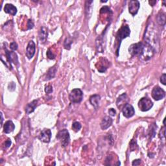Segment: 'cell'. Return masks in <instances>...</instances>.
<instances>
[{
	"instance_id": "cell-1",
	"label": "cell",
	"mask_w": 166,
	"mask_h": 166,
	"mask_svg": "<svg viewBox=\"0 0 166 166\" xmlns=\"http://www.w3.org/2000/svg\"><path fill=\"white\" fill-rule=\"evenodd\" d=\"M144 41L145 43L151 45L155 50L157 47L158 35L154 24L152 22L149 23L147 29H146L144 35Z\"/></svg>"
},
{
	"instance_id": "cell-2",
	"label": "cell",
	"mask_w": 166,
	"mask_h": 166,
	"mask_svg": "<svg viewBox=\"0 0 166 166\" xmlns=\"http://www.w3.org/2000/svg\"><path fill=\"white\" fill-rule=\"evenodd\" d=\"M155 52V50L151 45L144 42V46H143L142 53L139 56V59H141L143 61H147L150 60L153 57Z\"/></svg>"
},
{
	"instance_id": "cell-3",
	"label": "cell",
	"mask_w": 166,
	"mask_h": 166,
	"mask_svg": "<svg viewBox=\"0 0 166 166\" xmlns=\"http://www.w3.org/2000/svg\"><path fill=\"white\" fill-rule=\"evenodd\" d=\"M130 34H131V29H130L128 25H123L119 29V31H118V33H117V35H116L117 42H118V50H117V51H116L117 55H118L119 48L120 44H121V41L123 40V39L128 37L130 35Z\"/></svg>"
},
{
	"instance_id": "cell-4",
	"label": "cell",
	"mask_w": 166,
	"mask_h": 166,
	"mask_svg": "<svg viewBox=\"0 0 166 166\" xmlns=\"http://www.w3.org/2000/svg\"><path fill=\"white\" fill-rule=\"evenodd\" d=\"M56 137L58 140H60L63 147H66V146L69 144L70 140V134L66 129H63L58 132Z\"/></svg>"
},
{
	"instance_id": "cell-5",
	"label": "cell",
	"mask_w": 166,
	"mask_h": 166,
	"mask_svg": "<svg viewBox=\"0 0 166 166\" xmlns=\"http://www.w3.org/2000/svg\"><path fill=\"white\" fill-rule=\"evenodd\" d=\"M152 106H153V103L151 100L147 97H143L138 102V107L142 112L148 111L152 108Z\"/></svg>"
},
{
	"instance_id": "cell-6",
	"label": "cell",
	"mask_w": 166,
	"mask_h": 166,
	"mask_svg": "<svg viewBox=\"0 0 166 166\" xmlns=\"http://www.w3.org/2000/svg\"><path fill=\"white\" fill-rule=\"evenodd\" d=\"M83 93L80 89H73L70 94V99L72 103H79L83 100Z\"/></svg>"
},
{
	"instance_id": "cell-7",
	"label": "cell",
	"mask_w": 166,
	"mask_h": 166,
	"mask_svg": "<svg viewBox=\"0 0 166 166\" xmlns=\"http://www.w3.org/2000/svg\"><path fill=\"white\" fill-rule=\"evenodd\" d=\"M143 46H144V43H143V42H139V43L132 44L129 48V53L131 54L132 56L139 57L142 53Z\"/></svg>"
},
{
	"instance_id": "cell-8",
	"label": "cell",
	"mask_w": 166,
	"mask_h": 166,
	"mask_svg": "<svg viewBox=\"0 0 166 166\" xmlns=\"http://www.w3.org/2000/svg\"><path fill=\"white\" fill-rule=\"evenodd\" d=\"M165 96V91L162 89L159 86H155L152 91V97L155 100L159 101L162 99H164V97Z\"/></svg>"
},
{
	"instance_id": "cell-9",
	"label": "cell",
	"mask_w": 166,
	"mask_h": 166,
	"mask_svg": "<svg viewBox=\"0 0 166 166\" xmlns=\"http://www.w3.org/2000/svg\"><path fill=\"white\" fill-rule=\"evenodd\" d=\"M122 112L123 116L126 118H131V117L134 116L135 114L134 109L133 108V106L128 103H126L124 106H123Z\"/></svg>"
},
{
	"instance_id": "cell-10",
	"label": "cell",
	"mask_w": 166,
	"mask_h": 166,
	"mask_svg": "<svg viewBox=\"0 0 166 166\" xmlns=\"http://www.w3.org/2000/svg\"><path fill=\"white\" fill-rule=\"evenodd\" d=\"M35 51L36 45L34 42L32 40L29 41L27 46V49H26V56H27L29 59H31L33 57L35 53Z\"/></svg>"
},
{
	"instance_id": "cell-11",
	"label": "cell",
	"mask_w": 166,
	"mask_h": 166,
	"mask_svg": "<svg viewBox=\"0 0 166 166\" xmlns=\"http://www.w3.org/2000/svg\"><path fill=\"white\" fill-rule=\"evenodd\" d=\"M51 137V132L50 129H44L42 131L40 135L38 136V138L40 140L44 143H49L50 142Z\"/></svg>"
},
{
	"instance_id": "cell-12",
	"label": "cell",
	"mask_w": 166,
	"mask_h": 166,
	"mask_svg": "<svg viewBox=\"0 0 166 166\" xmlns=\"http://www.w3.org/2000/svg\"><path fill=\"white\" fill-rule=\"evenodd\" d=\"M139 9V3L136 0L131 1L129 3V11L132 16H135L138 12Z\"/></svg>"
},
{
	"instance_id": "cell-13",
	"label": "cell",
	"mask_w": 166,
	"mask_h": 166,
	"mask_svg": "<svg viewBox=\"0 0 166 166\" xmlns=\"http://www.w3.org/2000/svg\"><path fill=\"white\" fill-rule=\"evenodd\" d=\"M5 53H6V57L9 63L11 64V63H14L15 64H18V58L17 55L14 52H10L7 50L5 49Z\"/></svg>"
},
{
	"instance_id": "cell-14",
	"label": "cell",
	"mask_w": 166,
	"mask_h": 166,
	"mask_svg": "<svg viewBox=\"0 0 166 166\" xmlns=\"http://www.w3.org/2000/svg\"><path fill=\"white\" fill-rule=\"evenodd\" d=\"M112 124V119L109 116H106L102 120L101 123V127L103 130H106L109 128Z\"/></svg>"
},
{
	"instance_id": "cell-15",
	"label": "cell",
	"mask_w": 166,
	"mask_h": 166,
	"mask_svg": "<svg viewBox=\"0 0 166 166\" xmlns=\"http://www.w3.org/2000/svg\"><path fill=\"white\" fill-rule=\"evenodd\" d=\"M15 126L14 123H12V121H7L5 122L4 126H3V131L6 134H9V133L12 132L14 130Z\"/></svg>"
},
{
	"instance_id": "cell-16",
	"label": "cell",
	"mask_w": 166,
	"mask_h": 166,
	"mask_svg": "<svg viewBox=\"0 0 166 166\" xmlns=\"http://www.w3.org/2000/svg\"><path fill=\"white\" fill-rule=\"evenodd\" d=\"M4 11L5 13L14 16L17 13V9L12 4H6L4 7Z\"/></svg>"
},
{
	"instance_id": "cell-17",
	"label": "cell",
	"mask_w": 166,
	"mask_h": 166,
	"mask_svg": "<svg viewBox=\"0 0 166 166\" xmlns=\"http://www.w3.org/2000/svg\"><path fill=\"white\" fill-rule=\"evenodd\" d=\"M47 31L45 27H42L40 32H39V38L42 43H44L47 40Z\"/></svg>"
},
{
	"instance_id": "cell-18",
	"label": "cell",
	"mask_w": 166,
	"mask_h": 166,
	"mask_svg": "<svg viewBox=\"0 0 166 166\" xmlns=\"http://www.w3.org/2000/svg\"><path fill=\"white\" fill-rule=\"evenodd\" d=\"M37 103H38L37 100H34L32 101L31 103L28 104L25 108V112L27 114H29L34 112L36 106L37 105Z\"/></svg>"
},
{
	"instance_id": "cell-19",
	"label": "cell",
	"mask_w": 166,
	"mask_h": 166,
	"mask_svg": "<svg viewBox=\"0 0 166 166\" xmlns=\"http://www.w3.org/2000/svg\"><path fill=\"white\" fill-rule=\"evenodd\" d=\"M100 99H101V97L99 95H93L90 97V101L91 104L95 107L96 109H97V108H98Z\"/></svg>"
},
{
	"instance_id": "cell-20",
	"label": "cell",
	"mask_w": 166,
	"mask_h": 166,
	"mask_svg": "<svg viewBox=\"0 0 166 166\" xmlns=\"http://www.w3.org/2000/svg\"><path fill=\"white\" fill-rule=\"evenodd\" d=\"M57 72V68L55 66H53L51 68L50 70H48L47 73L46 74V76H45V80H50V79H53V78L55 76V74Z\"/></svg>"
},
{
	"instance_id": "cell-21",
	"label": "cell",
	"mask_w": 166,
	"mask_h": 166,
	"mask_svg": "<svg viewBox=\"0 0 166 166\" xmlns=\"http://www.w3.org/2000/svg\"><path fill=\"white\" fill-rule=\"evenodd\" d=\"M126 99H127V97H126V93H123L118 97V100H117V106H118V108H121L122 105L124 106V104L125 102L126 101Z\"/></svg>"
},
{
	"instance_id": "cell-22",
	"label": "cell",
	"mask_w": 166,
	"mask_h": 166,
	"mask_svg": "<svg viewBox=\"0 0 166 166\" xmlns=\"http://www.w3.org/2000/svg\"><path fill=\"white\" fill-rule=\"evenodd\" d=\"M165 13L160 12H159V14L157 16V22L159 25H165Z\"/></svg>"
},
{
	"instance_id": "cell-23",
	"label": "cell",
	"mask_w": 166,
	"mask_h": 166,
	"mask_svg": "<svg viewBox=\"0 0 166 166\" xmlns=\"http://www.w3.org/2000/svg\"><path fill=\"white\" fill-rule=\"evenodd\" d=\"M71 44H72V40H71L70 38H66L64 41V47L66 48V50H70Z\"/></svg>"
},
{
	"instance_id": "cell-24",
	"label": "cell",
	"mask_w": 166,
	"mask_h": 166,
	"mask_svg": "<svg viewBox=\"0 0 166 166\" xmlns=\"http://www.w3.org/2000/svg\"><path fill=\"white\" fill-rule=\"evenodd\" d=\"M72 129L74 131L78 132L81 129V125L79 122H74L72 125Z\"/></svg>"
},
{
	"instance_id": "cell-25",
	"label": "cell",
	"mask_w": 166,
	"mask_h": 166,
	"mask_svg": "<svg viewBox=\"0 0 166 166\" xmlns=\"http://www.w3.org/2000/svg\"><path fill=\"white\" fill-rule=\"evenodd\" d=\"M100 12L101 13V14H102V13H106V12H111L112 13V11H111V10H110V9L109 7V6H103V7L101 9Z\"/></svg>"
},
{
	"instance_id": "cell-26",
	"label": "cell",
	"mask_w": 166,
	"mask_h": 166,
	"mask_svg": "<svg viewBox=\"0 0 166 166\" xmlns=\"http://www.w3.org/2000/svg\"><path fill=\"white\" fill-rule=\"evenodd\" d=\"M47 56L48 57V58H50V59H54L55 57V54L53 53V52L51 51L50 50H49L47 52Z\"/></svg>"
},
{
	"instance_id": "cell-27",
	"label": "cell",
	"mask_w": 166,
	"mask_h": 166,
	"mask_svg": "<svg viewBox=\"0 0 166 166\" xmlns=\"http://www.w3.org/2000/svg\"><path fill=\"white\" fill-rule=\"evenodd\" d=\"M45 92L46 93H51L53 92V87L51 85L46 86L45 88Z\"/></svg>"
},
{
	"instance_id": "cell-28",
	"label": "cell",
	"mask_w": 166,
	"mask_h": 166,
	"mask_svg": "<svg viewBox=\"0 0 166 166\" xmlns=\"http://www.w3.org/2000/svg\"><path fill=\"white\" fill-rule=\"evenodd\" d=\"M10 47H11V50L12 51H16V50H17V49H18V44L16 43V42H12V43L10 44Z\"/></svg>"
},
{
	"instance_id": "cell-29",
	"label": "cell",
	"mask_w": 166,
	"mask_h": 166,
	"mask_svg": "<svg viewBox=\"0 0 166 166\" xmlns=\"http://www.w3.org/2000/svg\"><path fill=\"white\" fill-rule=\"evenodd\" d=\"M160 82L161 83H162L164 85H165L166 84V75L165 73H164L160 77Z\"/></svg>"
},
{
	"instance_id": "cell-30",
	"label": "cell",
	"mask_w": 166,
	"mask_h": 166,
	"mask_svg": "<svg viewBox=\"0 0 166 166\" xmlns=\"http://www.w3.org/2000/svg\"><path fill=\"white\" fill-rule=\"evenodd\" d=\"M116 110L114 109H110L109 110V114L111 116H114L116 115Z\"/></svg>"
},
{
	"instance_id": "cell-31",
	"label": "cell",
	"mask_w": 166,
	"mask_h": 166,
	"mask_svg": "<svg viewBox=\"0 0 166 166\" xmlns=\"http://www.w3.org/2000/svg\"><path fill=\"white\" fill-rule=\"evenodd\" d=\"M11 141L10 140V139H8V140H6L5 142V144H4V147L6 149V148H8L10 146H11Z\"/></svg>"
},
{
	"instance_id": "cell-32",
	"label": "cell",
	"mask_w": 166,
	"mask_h": 166,
	"mask_svg": "<svg viewBox=\"0 0 166 166\" xmlns=\"http://www.w3.org/2000/svg\"><path fill=\"white\" fill-rule=\"evenodd\" d=\"M141 164V160H139V159H137V160H134L133 161L132 165H140Z\"/></svg>"
},
{
	"instance_id": "cell-33",
	"label": "cell",
	"mask_w": 166,
	"mask_h": 166,
	"mask_svg": "<svg viewBox=\"0 0 166 166\" xmlns=\"http://www.w3.org/2000/svg\"><path fill=\"white\" fill-rule=\"evenodd\" d=\"M27 25H28V28L29 29H32V27H33V26H34L33 22H32V20H31V19H29V20L28 21V23H27Z\"/></svg>"
},
{
	"instance_id": "cell-34",
	"label": "cell",
	"mask_w": 166,
	"mask_h": 166,
	"mask_svg": "<svg viewBox=\"0 0 166 166\" xmlns=\"http://www.w3.org/2000/svg\"><path fill=\"white\" fill-rule=\"evenodd\" d=\"M161 131L162 132V134L161 132H160V138H165V126H164V127L161 130Z\"/></svg>"
},
{
	"instance_id": "cell-35",
	"label": "cell",
	"mask_w": 166,
	"mask_h": 166,
	"mask_svg": "<svg viewBox=\"0 0 166 166\" xmlns=\"http://www.w3.org/2000/svg\"><path fill=\"white\" fill-rule=\"evenodd\" d=\"M149 3H150V4L152 5V6H154V5L156 3H157V1H149Z\"/></svg>"
},
{
	"instance_id": "cell-36",
	"label": "cell",
	"mask_w": 166,
	"mask_h": 166,
	"mask_svg": "<svg viewBox=\"0 0 166 166\" xmlns=\"http://www.w3.org/2000/svg\"><path fill=\"white\" fill-rule=\"evenodd\" d=\"M1 125H2V124H3V114H2V113L1 114Z\"/></svg>"
}]
</instances>
